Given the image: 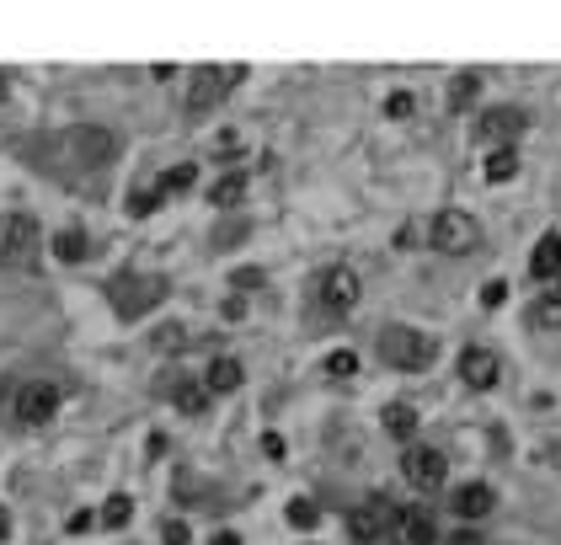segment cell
I'll return each mask as SVG.
<instances>
[{
    "label": "cell",
    "mask_w": 561,
    "mask_h": 545,
    "mask_svg": "<svg viewBox=\"0 0 561 545\" xmlns=\"http://www.w3.org/2000/svg\"><path fill=\"white\" fill-rule=\"evenodd\" d=\"M118 150H123V139L113 129H102V123H75V129L59 134V155H65L70 166H81V171L113 166Z\"/></svg>",
    "instance_id": "cell-1"
},
{
    "label": "cell",
    "mask_w": 561,
    "mask_h": 545,
    "mask_svg": "<svg viewBox=\"0 0 561 545\" xmlns=\"http://www.w3.org/2000/svg\"><path fill=\"white\" fill-rule=\"evenodd\" d=\"M535 321H540V326H561V289H545V294H540Z\"/></svg>",
    "instance_id": "cell-26"
},
{
    "label": "cell",
    "mask_w": 561,
    "mask_h": 545,
    "mask_svg": "<svg viewBox=\"0 0 561 545\" xmlns=\"http://www.w3.org/2000/svg\"><path fill=\"white\" fill-rule=\"evenodd\" d=\"M396 503L391 497H369L364 508H353V535H358V545H380V540H391V524H396Z\"/></svg>",
    "instance_id": "cell-9"
},
{
    "label": "cell",
    "mask_w": 561,
    "mask_h": 545,
    "mask_svg": "<svg viewBox=\"0 0 561 545\" xmlns=\"http://www.w3.org/2000/svg\"><path fill=\"white\" fill-rule=\"evenodd\" d=\"M358 300H364V278L353 268H326L321 273V310L326 316H348V310H358Z\"/></svg>",
    "instance_id": "cell-8"
},
{
    "label": "cell",
    "mask_w": 561,
    "mask_h": 545,
    "mask_svg": "<svg viewBox=\"0 0 561 545\" xmlns=\"http://www.w3.org/2000/svg\"><path fill=\"white\" fill-rule=\"evenodd\" d=\"M129 519H134V503H129V497H113V503L102 508V524H107V529H129Z\"/></svg>",
    "instance_id": "cell-27"
},
{
    "label": "cell",
    "mask_w": 561,
    "mask_h": 545,
    "mask_svg": "<svg viewBox=\"0 0 561 545\" xmlns=\"http://www.w3.org/2000/svg\"><path fill=\"white\" fill-rule=\"evenodd\" d=\"M428 241H433V252H444V257H471V252H481V225H476V214H465V209H439L433 225H428Z\"/></svg>",
    "instance_id": "cell-4"
},
{
    "label": "cell",
    "mask_w": 561,
    "mask_h": 545,
    "mask_svg": "<svg viewBox=\"0 0 561 545\" xmlns=\"http://www.w3.org/2000/svg\"><path fill=\"white\" fill-rule=\"evenodd\" d=\"M262 449H268V455L278 460V455H284V439H278V433H262Z\"/></svg>",
    "instance_id": "cell-34"
},
{
    "label": "cell",
    "mask_w": 561,
    "mask_h": 545,
    "mask_svg": "<svg viewBox=\"0 0 561 545\" xmlns=\"http://www.w3.org/2000/svg\"><path fill=\"white\" fill-rule=\"evenodd\" d=\"M161 294H166V284H161V278H123V284L113 289V305H118V316H139V310H145V305H155V300H161Z\"/></svg>",
    "instance_id": "cell-10"
},
{
    "label": "cell",
    "mask_w": 561,
    "mask_h": 545,
    "mask_svg": "<svg viewBox=\"0 0 561 545\" xmlns=\"http://www.w3.org/2000/svg\"><path fill=\"white\" fill-rule=\"evenodd\" d=\"M11 535V519H6V508H0V540H6Z\"/></svg>",
    "instance_id": "cell-36"
},
{
    "label": "cell",
    "mask_w": 561,
    "mask_h": 545,
    "mask_svg": "<svg viewBox=\"0 0 561 545\" xmlns=\"http://www.w3.org/2000/svg\"><path fill=\"white\" fill-rule=\"evenodd\" d=\"M326 375H332V380H348V375H358V353H348V348L326 353Z\"/></svg>",
    "instance_id": "cell-25"
},
{
    "label": "cell",
    "mask_w": 561,
    "mask_h": 545,
    "mask_svg": "<svg viewBox=\"0 0 561 545\" xmlns=\"http://www.w3.org/2000/svg\"><path fill=\"white\" fill-rule=\"evenodd\" d=\"M54 257H59V262H86V257H91L86 230H81V225H65V230H59V236H54Z\"/></svg>",
    "instance_id": "cell-19"
},
{
    "label": "cell",
    "mask_w": 561,
    "mask_h": 545,
    "mask_svg": "<svg viewBox=\"0 0 561 545\" xmlns=\"http://www.w3.org/2000/svg\"><path fill=\"white\" fill-rule=\"evenodd\" d=\"M476 86H481V75H460V81H455V86H449V107H455V113H460V107H471V97H476Z\"/></svg>",
    "instance_id": "cell-29"
},
{
    "label": "cell",
    "mask_w": 561,
    "mask_h": 545,
    "mask_svg": "<svg viewBox=\"0 0 561 545\" xmlns=\"http://www.w3.org/2000/svg\"><path fill=\"white\" fill-rule=\"evenodd\" d=\"M209 545H241V535H236V529H220V535H214Z\"/></svg>",
    "instance_id": "cell-35"
},
{
    "label": "cell",
    "mask_w": 561,
    "mask_h": 545,
    "mask_svg": "<svg viewBox=\"0 0 561 545\" xmlns=\"http://www.w3.org/2000/svg\"><path fill=\"white\" fill-rule=\"evenodd\" d=\"M161 535H166V545H193V535H187V524H182V519H166V524H161Z\"/></svg>",
    "instance_id": "cell-31"
},
{
    "label": "cell",
    "mask_w": 561,
    "mask_h": 545,
    "mask_svg": "<svg viewBox=\"0 0 561 545\" xmlns=\"http://www.w3.org/2000/svg\"><path fill=\"white\" fill-rule=\"evenodd\" d=\"M59 401H65V391H59L54 380H27L22 391H17V423H27V428L54 423V417H59Z\"/></svg>",
    "instance_id": "cell-6"
},
{
    "label": "cell",
    "mask_w": 561,
    "mask_h": 545,
    "mask_svg": "<svg viewBox=\"0 0 561 545\" xmlns=\"http://www.w3.org/2000/svg\"><path fill=\"white\" fill-rule=\"evenodd\" d=\"M380 358L391 369L417 375V369H428L433 358H439V342H433L428 332H412V326H385V332H380Z\"/></svg>",
    "instance_id": "cell-3"
},
{
    "label": "cell",
    "mask_w": 561,
    "mask_h": 545,
    "mask_svg": "<svg viewBox=\"0 0 561 545\" xmlns=\"http://www.w3.org/2000/svg\"><path fill=\"white\" fill-rule=\"evenodd\" d=\"M43 230L33 214H0V268H38Z\"/></svg>",
    "instance_id": "cell-2"
},
{
    "label": "cell",
    "mask_w": 561,
    "mask_h": 545,
    "mask_svg": "<svg viewBox=\"0 0 561 545\" xmlns=\"http://www.w3.org/2000/svg\"><path fill=\"white\" fill-rule=\"evenodd\" d=\"M0 102H6V75H0Z\"/></svg>",
    "instance_id": "cell-37"
},
{
    "label": "cell",
    "mask_w": 561,
    "mask_h": 545,
    "mask_svg": "<svg viewBox=\"0 0 561 545\" xmlns=\"http://www.w3.org/2000/svg\"><path fill=\"white\" fill-rule=\"evenodd\" d=\"M529 273H535V284H551V278L561 273V236L551 230V236H540V246L529 252Z\"/></svg>",
    "instance_id": "cell-15"
},
{
    "label": "cell",
    "mask_w": 561,
    "mask_h": 545,
    "mask_svg": "<svg viewBox=\"0 0 561 545\" xmlns=\"http://www.w3.org/2000/svg\"><path fill=\"white\" fill-rule=\"evenodd\" d=\"M401 476H407L417 492H439L449 465H444V455L433 444H407V449H401Z\"/></svg>",
    "instance_id": "cell-7"
},
{
    "label": "cell",
    "mask_w": 561,
    "mask_h": 545,
    "mask_svg": "<svg viewBox=\"0 0 561 545\" xmlns=\"http://www.w3.org/2000/svg\"><path fill=\"white\" fill-rule=\"evenodd\" d=\"M241 364H236V358H214V364H209V375H204V391L209 396H230V391H241Z\"/></svg>",
    "instance_id": "cell-16"
},
{
    "label": "cell",
    "mask_w": 561,
    "mask_h": 545,
    "mask_svg": "<svg viewBox=\"0 0 561 545\" xmlns=\"http://www.w3.org/2000/svg\"><path fill=\"white\" fill-rule=\"evenodd\" d=\"M503 300H508V284H503V278H492V284H481V305H487V310H497Z\"/></svg>",
    "instance_id": "cell-30"
},
{
    "label": "cell",
    "mask_w": 561,
    "mask_h": 545,
    "mask_svg": "<svg viewBox=\"0 0 561 545\" xmlns=\"http://www.w3.org/2000/svg\"><path fill=\"white\" fill-rule=\"evenodd\" d=\"M391 545H439V529H433L428 513L401 508V513H396V524H391Z\"/></svg>",
    "instance_id": "cell-13"
},
{
    "label": "cell",
    "mask_w": 561,
    "mask_h": 545,
    "mask_svg": "<svg viewBox=\"0 0 561 545\" xmlns=\"http://www.w3.org/2000/svg\"><path fill=\"white\" fill-rule=\"evenodd\" d=\"M241 193H246V177H241V171H230V177H220V182L209 188V204L236 209V198H241Z\"/></svg>",
    "instance_id": "cell-21"
},
{
    "label": "cell",
    "mask_w": 561,
    "mask_h": 545,
    "mask_svg": "<svg viewBox=\"0 0 561 545\" xmlns=\"http://www.w3.org/2000/svg\"><path fill=\"white\" fill-rule=\"evenodd\" d=\"M161 204H166V198L155 193V188H134V193H129V214H134V220H145V214L161 209Z\"/></svg>",
    "instance_id": "cell-28"
},
{
    "label": "cell",
    "mask_w": 561,
    "mask_h": 545,
    "mask_svg": "<svg viewBox=\"0 0 561 545\" xmlns=\"http://www.w3.org/2000/svg\"><path fill=\"white\" fill-rule=\"evenodd\" d=\"M460 380L471 385V391H492V385L503 380V364H497V353H487V348H465L460 353Z\"/></svg>",
    "instance_id": "cell-12"
},
{
    "label": "cell",
    "mask_w": 561,
    "mask_h": 545,
    "mask_svg": "<svg viewBox=\"0 0 561 545\" xmlns=\"http://www.w3.org/2000/svg\"><path fill=\"white\" fill-rule=\"evenodd\" d=\"M193 182H198V161H187V166H171L166 177L155 182V193H161V198H171V193H187Z\"/></svg>",
    "instance_id": "cell-20"
},
{
    "label": "cell",
    "mask_w": 561,
    "mask_h": 545,
    "mask_svg": "<svg viewBox=\"0 0 561 545\" xmlns=\"http://www.w3.org/2000/svg\"><path fill=\"white\" fill-rule=\"evenodd\" d=\"M380 428L391 433V439H407V444H412V433H417V407H412V401H391V407L380 412Z\"/></svg>",
    "instance_id": "cell-17"
},
{
    "label": "cell",
    "mask_w": 561,
    "mask_h": 545,
    "mask_svg": "<svg viewBox=\"0 0 561 545\" xmlns=\"http://www.w3.org/2000/svg\"><path fill=\"white\" fill-rule=\"evenodd\" d=\"M155 348H161V353H177V348H187V326H182V321L155 326Z\"/></svg>",
    "instance_id": "cell-23"
},
{
    "label": "cell",
    "mask_w": 561,
    "mask_h": 545,
    "mask_svg": "<svg viewBox=\"0 0 561 545\" xmlns=\"http://www.w3.org/2000/svg\"><path fill=\"white\" fill-rule=\"evenodd\" d=\"M481 177H487V182H513V177H519V150H513V145L487 150V166H481Z\"/></svg>",
    "instance_id": "cell-18"
},
{
    "label": "cell",
    "mask_w": 561,
    "mask_h": 545,
    "mask_svg": "<svg viewBox=\"0 0 561 545\" xmlns=\"http://www.w3.org/2000/svg\"><path fill=\"white\" fill-rule=\"evenodd\" d=\"M209 401H214V396L204 391V385H177V407H182L187 417H204Z\"/></svg>",
    "instance_id": "cell-22"
},
{
    "label": "cell",
    "mask_w": 561,
    "mask_h": 545,
    "mask_svg": "<svg viewBox=\"0 0 561 545\" xmlns=\"http://www.w3.org/2000/svg\"><path fill=\"white\" fill-rule=\"evenodd\" d=\"M449 508H455L460 524H476V519H487V513L497 508V492L487 487V481H465V487H455V497H449Z\"/></svg>",
    "instance_id": "cell-11"
},
{
    "label": "cell",
    "mask_w": 561,
    "mask_h": 545,
    "mask_svg": "<svg viewBox=\"0 0 561 545\" xmlns=\"http://www.w3.org/2000/svg\"><path fill=\"white\" fill-rule=\"evenodd\" d=\"M289 524L294 529H316L321 524V508L310 503V497H294V503H289Z\"/></svg>",
    "instance_id": "cell-24"
},
{
    "label": "cell",
    "mask_w": 561,
    "mask_h": 545,
    "mask_svg": "<svg viewBox=\"0 0 561 545\" xmlns=\"http://www.w3.org/2000/svg\"><path fill=\"white\" fill-rule=\"evenodd\" d=\"M519 129H524V113H519V107H497V113H487V118L476 123V134L487 139L492 150H497V145H513V134H519Z\"/></svg>",
    "instance_id": "cell-14"
},
{
    "label": "cell",
    "mask_w": 561,
    "mask_h": 545,
    "mask_svg": "<svg viewBox=\"0 0 561 545\" xmlns=\"http://www.w3.org/2000/svg\"><path fill=\"white\" fill-rule=\"evenodd\" d=\"M412 107H417V102H412V91H396V97H385V113H391V118H407Z\"/></svg>",
    "instance_id": "cell-32"
},
{
    "label": "cell",
    "mask_w": 561,
    "mask_h": 545,
    "mask_svg": "<svg viewBox=\"0 0 561 545\" xmlns=\"http://www.w3.org/2000/svg\"><path fill=\"white\" fill-rule=\"evenodd\" d=\"M444 545H487V540H481V529H471V524H465V529H455V535H449Z\"/></svg>",
    "instance_id": "cell-33"
},
{
    "label": "cell",
    "mask_w": 561,
    "mask_h": 545,
    "mask_svg": "<svg viewBox=\"0 0 561 545\" xmlns=\"http://www.w3.org/2000/svg\"><path fill=\"white\" fill-rule=\"evenodd\" d=\"M246 81V65H204L193 75V86H187V113H209V107H220L230 91Z\"/></svg>",
    "instance_id": "cell-5"
}]
</instances>
